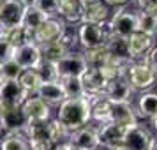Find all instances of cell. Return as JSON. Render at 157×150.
Returning a JSON list of instances; mask_svg holds the SVG:
<instances>
[{
	"instance_id": "obj_1",
	"label": "cell",
	"mask_w": 157,
	"mask_h": 150,
	"mask_svg": "<svg viewBox=\"0 0 157 150\" xmlns=\"http://www.w3.org/2000/svg\"><path fill=\"white\" fill-rule=\"evenodd\" d=\"M57 118L64 124L67 131L72 133L76 129L88 125L90 122V101L86 95L83 97H67L58 104Z\"/></svg>"
},
{
	"instance_id": "obj_2",
	"label": "cell",
	"mask_w": 157,
	"mask_h": 150,
	"mask_svg": "<svg viewBox=\"0 0 157 150\" xmlns=\"http://www.w3.org/2000/svg\"><path fill=\"white\" fill-rule=\"evenodd\" d=\"M108 39H109L108 23L106 25L90 23V21H81L79 23V27H78V43L83 46V50L106 46Z\"/></svg>"
},
{
	"instance_id": "obj_3",
	"label": "cell",
	"mask_w": 157,
	"mask_h": 150,
	"mask_svg": "<svg viewBox=\"0 0 157 150\" xmlns=\"http://www.w3.org/2000/svg\"><path fill=\"white\" fill-rule=\"evenodd\" d=\"M125 76L132 90H148L155 85L157 72L145 62H136V64H129Z\"/></svg>"
},
{
	"instance_id": "obj_4",
	"label": "cell",
	"mask_w": 157,
	"mask_h": 150,
	"mask_svg": "<svg viewBox=\"0 0 157 150\" xmlns=\"http://www.w3.org/2000/svg\"><path fill=\"white\" fill-rule=\"evenodd\" d=\"M108 30H109V34H113V36L127 39L131 34H134L136 30H138V18H136V13L127 11V9L117 11V13H115L113 16H109V20H108Z\"/></svg>"
},
{
	"instance_id": "obj_5",
	"label": "cell",
	"mask_w": 157,
	"mask_h": 150,
	"mask_svg": "<svg viewBox=\"0 0 157 150\" xmlns=\"http://www.w3.org/2000/svg\"><path fill=\"white\" fill-rule=\"evenodd\" d=\"M65 21L60 18V16H50L43 21L41 27H37L34 32H32V41L37 43L39 46L46 43H51V41H57L58 37L64 34L65 30Z\"/></svg>"
},
{
	"instance_id": "obj_6",
	"label": "cell",
	"mask_w": 157,
	"mask_h": 150,
	"mask_svg": "<svg viewBox=\"0 0 157 150\" xmlns=\"http://www.w3.org/2000/svg\"><path fill=\"white\" fill-rule=\"evenodd\" d=\"M29 97V92L18 79H0V108L21 106Z\"/></svg>"
},
{
	"instance_id": "obj_7",
	"label": "cell",
	"mask_w": 157,
	"mask_h": 150,
	"mask_svg": "<svg viewBox=\"0 0 157 150\" xmlns=\"http://www.w3.org/2000/svg\"><path fill=\"white\" fill-rule=\"evenodd\" d=\"M25 136L29 140L30 150H51L53 148V141L48 133V120L46 122H36L32 120L27 124L25 127Z\"/></svg>"
},
{
	"instance_id": "obj_8",
	"label": "cell",
	"mask_w": 157,
	"mask_h": 150,
	"mask_svg": "<svg viewBox=\"0 0 157 150\" xmlns=\"http://www.w3.org/2000/svg\"><path fill=\"white\" fill-rule=\"evenodd\" d=\"M155 136L150 133L148 127L141 124H132L127 127V133L124 136V147L127 150H150Z\"/></svg>"
},
{
	"instance_id": "obj_9",
	"label": "cell",
	"mask_w": 157,
	"mask_h": 150,
	"mask_svg": "<svg viewBox=\"0 0 157 150\" xmlns=\"http://www.w3.org/2000/svg\"><path fill=\"white\" fill-rule=\"evenodd\" d=\"M11 58L16 60V64L21 69H36L39 62L43 60L41 46L34 41H27V43L13 48V57Z\"/></svg>"
},
{
	"instance_id": "obj_10",
	"label": "cell",
	"mask_w": 157,
	"mask_h": 150,
	"mask_svg": "<svg viewBox=\"0 0 157 150\" xmlns=\"http://www.w3.org/2000/svg\"><path fill=\"white\" fill-rule=\"evenodd\" d=\"M55 64H57V71L60 79L69 78V76H81L88 67L83 53H71V51H67Z\"/></svg>"
},
{
	"instance_id": "obj_11",
	"label": "cell",
	"mask_w": 157,
	"mask_h": 150,
	"mask_svg": "<svg viewBox=\"0 0 157 150\" xmlns=\"http://www.w3.org/2000/svg\"><path fill=\"white\" fill-rule=\"evenodd\" d=\"M29 124L27 115L23 113L21 106L16 108H2L0 111V127L6 133H23Z\"/></svg>"
},
{
	"instance_id": "obj_12",
	"label": "cell",
	"mask_w": 157,
	"mask_h": 150,
	"mask_svg": "<svg viewBox=\"0 0 157 150\" xmlns=\"http://www.w3.org/2000/svg\"><path fill=\"white\" fill-rule=\"evenodd\" d=\"M155 43V37L148 36V34H143L140 30H136L134 34L125 39V44H127V55L131 60H138V58H143L148 50L154 46Z\"/></svg>"
},
{
	"instance_id": "obj_13",
	"label": "cell",
	"mask_w": 157,
	"mask_h": 150,
	"mask_svg": "<svg viewBox=\"0 0 157 150\" xmlns=\"http://www.w3.org/2000/svg\"><path fill=\"white\" fill-rule=\"evenodd\" d=\"M102 95L108 97L111 102H124V101H131L132 95V87L129 83L127 76H118L115 79H109L102 90Z\"/></svg>"
},
{
	"instance_id": "obj_14",
	"label": "cell",
	"mask_w": 157,
	"mask_h": 150,
	"mask_svg": "<svg viewBox=\"0 0 157 150\" xmlns=\"http://www.w3.org/2000/svg\"><path fill=\"white\" fill-rule=\"evenodd\" d=\"M69 143L76 150H95L99 147V134H97V129L83 125V127L72 131L69 134Z\"/></svg>"
},
{
	"instance_id": "obj_15",
	"label": "cell",
	"mask_w": 157,
	"mask_h": 150,
	"mask_svg": "<svg viewBox=\"0 0 157 150\" xmlns=\"http://www.w3.org/2000/svg\"><path fill=\"white\" fill-rule=\"evenodd\" d=\"M23 13H25V6L20 0H7L0 4V27H6V29L20 27Z\"/></svg>"
},
{
	"instance_id": "obj_16",
	"label": "cell",
	"mask_w": 157,
	"mask_h": 150,
	"mask_svg": "<svg viewBox=\"0 0 157 150\" xmlns=\"http://www.w3.org/2000/svg\"><path fill=\"white\" fill-rule=\"evenodd\" d=\"M127 127L129 125H122V124H117V122L111 120L101 124V127L97 129L99 143L104 147H113V145L124 143V136L127 133Z\"/></svg>"
},
{
	"instance_id": "obj_17",
	"label": "cell",
	"mask_w": 157,
	"mask_h": 150,
	"mask_svg": "<svg viewBox=\"0 0 157 150\" xmlns=\"http://www.w3.org/2000/svg\"><path fill=\"white\" fill-rule=\"evenodd\" d=\"M21 110L23 113L27 115L29 122L36 120V122H46L50 120V115H51V110H50V104L43 101L41 97H27L23 101L21 104Z\"/></svg>"
},
{
	"instance_id": "obj_18",
	"label": "cell",
	"mask_w": 157,
	"mask_h": 150,
	"mask_svg": "<svg viewBox=\"0 0 157 150\" xmlns=\"http://www.w3.org/2000/svg\"><path fill=\"white\" fill-rule=\"evenodd\" d=\"M37 97H41L43 101H46L50 106H58L62 101L67 99L65 95V90L62 87V81L60 79H55V81H43L39 88L36 92Z\"/></svg>"
},
{
	"instance_id": "obj_19",
	"label": "cell",
	"mask_w": 157,
	"mask_h": 150,
	"mask_svg": "<svg viewBox=\"0 0 157 150\" xmlns=\"http://www.w3.org/2000/svg\"><path fill=\"white\" fill-rule=\"evenodd\" d=\"M138 111H136L131 101L124 102H111V111H109V120L122 124V125H132L138 122Z\"/></svg>"
},
{
	"instance_id": "obj_20",
	"label": "cell",
	"mask_w": 157,
	"mask_h": 150,
	"mask_svg": "<svg viewBox=\"0 0 157 150\" xmlns=\"http://www.w3.org/2000/svg\"><path fill=\"white\" fill-rule=\"evenodd\" d=\"M90 101V120L95 124H104L109 120V111H111V101L104 97L102 94L97 95H86Z\"/></svg>"
},
{
	"instance_id": "obj_21",
	"label": "cell",
	"mask_w": 157,
	"mask_h": 150,
	"mask_svg": "<svg viewBox=\"0 0 157 150\" xmlns=\"http://www.w3.org/2000/svg\"><path fill=\"white\" fill-rule=\"evenodd\" d=\"M81 78V83H83V88H85L86 95H97V94H102L104 87H106V78L101 74V71L97 67H86V71L79 76Z\"/></svg>"
},
{
	"instance_id": "obj_22",
	"label": "cell",
	"mask_w": 157,
	"mask_h": 150,
	"mask_svg": "<svg viewBox=\"0 0 157 150\" xmlns=\"http://www.w3.org/2000/svg\"><path fill=\"white\" fill-rule=\"evenodd\" d=\"M83 4L81 0H60L58 14L65 23H81L83 20Z\"/></svg>"
},
{
	"instance_id": "obj_23",
	"label": "cell",
	"mask_w": 157,
	"mask_h": 150,
	"mask_svg": "<svg viewBox=\"0 0 157 150\" xmlns=\"http://www.w3.org/2000/svg\"><path fill=\"white\" fill-rule=\"evenodd\" d=\"M111 16L109 6L104 2L99 4H92V6H86L83 11V20L81 21H90V23H101V25H106L108 20Z\"/></svg>"
},
{
	"instance_id": "obj_24",
	"label": "cell",
	"mask_w": 157,
	"mask_h": 150,
	"mask_svg": "<svg viewBox=\"0 0 157 150\" xmlns=\"http://www.w3.org/2000/svg\"><path fill=\"white\" fill-rule=\"evenodd\" d=\"M157 115V92H145L138 99V117L152 118Z\"/></svg>"
},
{
	"instance_id": "obj_25",
	"label": "cell",
	"mask_w": 157,
	"mask_h": 150,
	"mask_svg": "<svg viewBox=\"0 0 157 150\" xmlns=\"http://www.w3.org/2000/svg\"><path fill=\"white\" fill-rule=\"evenodd\" d=\"M48 16L44 14L43 11H39V9L32 4V6H27L25 7V13H23V20H21V27L23 29H27L32 34L37 27H41L43 21L46 20Z\"/></svg>"
},
{
	"instance_id": "obj_26",
	"label": "cell",
	"mask_w": 157,
	"mask_h": 150,
	"mask_svg": "<svg viewBox=\"0 0 157 150\" xmlns=\"http://www.w3.org/2000/svg\"><path fill=\"white\" fill-rule=\"evenodd\" d=\"M0 150H30L29 140L23 133H6L0 141Z\"/></svg>"
},
{
	"instance_id": "obj_27",
	"label": "cell",
	"mask_w": 157,
	"mask_h": 150,
	"mask_svg": "<svg viewBox=\"0 0 157 150\" xmlns=\"http://www.w3.org/2000/svg\"><path fill=\"white\" fill-rule=\"evenodd\" d=\"M83 57L86 60V65L88 67H102L106 64L108 57H109V51H108L106 46H101V48H90V50H85Z\"/></svg>"
},
{
	"instance_id": "obj_28",
	"label": "cell",
	"mask_w": 157,
	"mask_h": 150,
	"mask_svg": "<svg viewBox=\"0 0 157 150\" xmlns=\"http://www.w3.org/2000/svg\"><path fill=\"white\" fill-rule=\"evenodd\" d=\"M67 48L60 41H51V43H46V44H41V55H43L44 60H51V62H57L60 58L64 57L67 53Z\"/></svg>"
},
{
	"instance_id": "obj_29",
	"label": "cell",
	"mask_w": 157,
	"mask_h": 150,
	"mask_svg": "<svg viewBox=\"0 0 157 150\" xmlns=\"http://www.w3.org/2000/svg\"><path fill=\"white\" fill-rule=\"evenodd\" d=\"M18 81L29 92V95L30 94H36L39 85L43 83V79H41V76H39V72L36 69H23L21 74H20V78H18Z\"/></svg>"
},
{
	"instance_id": "obj_30",
	"label": "cell",
	"mask_w": 157,
	"mask_h": 150,
	"mask_svg": "<svg viewBox=\"0 0 157 150\" xmlns=\"http://www.w3.org/2000/svg\"><path fill=\"white\" fill-rule=\"evenodd\" d=\"M62 87L65 90V95L67 97H83L86 95L85 88H83V83H81V78L79 76H69V78H62Z\"/></svg>"
},
{
	"instance_id": "obj_31",
	"label": "cell",
	"mask_w": 157,
	"mask_h": 150,
	"mask_svg": "<svg viewBox=\"0 0 157 150\" xmlns=\"http://www.w3.org/2000/svg\"><path fill=\"white\" fill-rule=\"evenodd\" d=\"M138 18V30L148 36H157V16L147 14V13H136Z\"/></svg>"
},
{
	"instance_id": "obj_32",
	"label": "cell",
	"mask_w": 157,
	"mask_h": 150,
	"mask_svg": "<svg viewBox=\"0 0 157 150\" xmlns=\"http://www.w3.org/2000/svg\"><path fill=\"white\" fill-rule=\"evenodd\" d=\"M48 133H50V138H51V141H53V145L69 140V134H71V133L67 131V127H65L58 118L48 120Z\"/></svg>"
},
{
	"instance_id": "obj_33",
	"label": "cell",
	"mask_w": 157,
	"mask_h": 150,
	"mask_svg": "<svg viewBox=\"0 0 157 150\" xmlns=\"http://www.w3.org/2000/svg\"><path fill=\"white\" fill-rule=\"evenodd\" d=\"M36 71L39 72V76L43 81H55V79H60L58 76V71H57V64L51 62V60H41L39 65L36 67Z\"/></svg>"
},
{
	"instance_id": "obj_34",
	"label": "cell",
	"mask_w": 157,
	"mask_h": 150,
	"mask_svg": "<svg viewBox=\"0 0 157 150\" xmlns=\"http://www.w3.org/2000/svg\"><path fill=\"white\" fill-rule=\"evenodd\" d=\"M21 71L23 69L16 64V60L9 58V60H6L4 64L0 65V78L2 79H18Z\"/></svg>"
},
{
	"instance_id": "obj_35",
	"label": "cell",
	"mask_w": 157,
	"mask_h": 150,
	"mask_svg": "<svg viewBox=\"0 0 157 150\" xmlns=\"http://www.w3.org/2000/svg\"><path fill=\"white\" fill-rule=\"evenodd\" d=\"M34 6L39 11H43L44 14L48 16H57L58 14V6H60V0H34Z\"/></svg>"
},
{
	"instance_id": "obj_36",
	"label": "cell",
	"mask_w": 157,
	"mask_h": 150,
	"mask_svg": "<svg viewBox=\"0 0 157 150\" xmlns=\"http://www.w3.org/2000/svg\"><path fill=\"white\" fill-rule=\"evenodd\" d=\"M136 6L140 9V13L157 16V0H136Z\"/></svg>"
},
{
	"instance_id": "obj_37",
	"label": "cell",
	"mask_w": 157,
	"mask_h": 150,
	"mask_svg": "<svg viewBox=\"0 0 157 150\" xmlns=\"http://www.w3.org/2000/svg\"><path fill=\"white\" fill-rule=\"evenodd\" d=\"M11 57H13V44L6 39H0V65Z\"/></svg>"
},
{
	"instance_id": "obj_38",
	"label": "cell",
	"mask_w": 157,
	"mask_h": 150,
	"mask_svg": "<svg viewBox=\"0 0 157 150\" xmlns=\"http://www.w3.org/2000/svg\"><path fill=\"white\" fill-rule=\"evenodd\" d=\"M143 62H145V64H148L150 67L157 72V46H152V48H150L148 53L143 57Z\"/></svg>"
},
{
	"instance_id": "obj_39",
	"label": "cell",
	"mask_w": 157,
	"mask_h": 150,
	"mask_svg": "<svg viewBox=\"0 0 157 150\" xmlns=\"http://www.w3.org/2000/svg\"><path fill=\"white\" fill-rule=\"evenodd\" d=\"M129 2H131V0H104V4H108L109 7H124Z\"/></svg>"
},
{
	"instance_id": "obj_40",
	"label": "cell",
	"mask_w": 157,
	"mask_h": 150,
	"mask_svg": "<svg viewBox=\"0 0 157 150\" xmlns=\"http://www.w3.org/2000/svg\"><path fill=\"white\" fill-rule=\"evenodd\" d=\"M99 2H104V0H81L83 7H86V6H92V4H99Z\"/></svg>"
},
{
	"instance_id": "obj_41",
	"label": "cell",
	"mask_w": 157,
	"mask_h": 150,
	"mask_svg": "<svg viewBox=\"0 0 157 150\" xmlns=\"http://www.w3.org/2000/svg\"><path fill=\"white\" fill-rule=\"evenodd\" d=\"M150 124H152V129L157 133V115H154V117L150 118Z\"/></svg>"
},
{
	"instance_id": "obj_42",
	"label": "cell",
	"mask_w": 157,
	"mask_h": 150,
	"mask_svg": "<svg viewBox=\"0 0 157 150\" xmlns=\"http://www.w3.org/2000/svg\"><path fill=\"white\" fill-rule=\"evenodd\" d=\"M20 2H21V4L25 6V7H27V6H32V4H34V0H20Z\"/></svg>"
},
{
	"instance_id": "obj_43",
	"label": "cell",
	"mask_w": 157,
	"mask_h": 150,
	"mask_svg": "<svg viewBox=\"0 0 157 150\" xmlns=\"http://www.w3.org/2000/svg\"><path fill=\"white\" fill-rule=\"evenodd\" d=\"M150 150H157V138H154V143H152Z\"/></svg>"
},
{
	"instance_id": "obj_44",
	"label": "cell",
	"mask_w": 157,
	"mask_h": 150,
	"mask_svg": "<svg viewBox=\"0 0 157 150\" xmlns=\"http://www.w3.org/2000/svg\"><path fill=\"white\" fill-rule=\"evenodd\" d=\"M95 150H109V148H108V147H104V145H99Z\"/></svg>"
},
{
	"instance_id": "obj_45",
	"label": "cell",
	"mask_w": 157,
	"mask_h": 150,
	"mask_svg": "<svg viewBox=\"0 0 157 150\" xmlns=\"http://www.w3.org/2000/svg\"><path fill=\"white\" fill-rule=\"evenodd\" d=\"M4 2H7V0H0V4H4Z\"/></svg>"
},
{
	"instance_id": "obj_46",
	"label": "cell",
	"mask_w": 157,
	"mask_h": 150,
	"mask_svg": "<svg viewBox=\"0 0 157 150\" xmlns=\"http://www.w3.org/2000/svg\"><path fill=\"white\" fill-rule=\"evenodd\" d=\"M0 133H2V127H0Z\"/></svg>"
},
{
	"instance_id": "obj_47",
	"label": "cell",
	"mask_w": 157,
	"mask_h": 150,
	"mask_svg": "<svg viewBox=\"0 0 157 150\" xmlns=\"http://www.w3.org/2000/svg\"><path fill=\"white\" fill-rule=\"evenodd\" d=\"M0 111H2V108H0Z\"/></svg>"
},
{
	"instance_id": "obj_48",
	"label": "cell",
	"mask_w": 157,
	"mask_h": 150,
	"mask_svg": "<svg viewBox=\"0 0 157 150\" xmlns=\"http://www.w3.org/2000/svg\"><path fill=\"white\" fill-rule=\"evenodd\" d=\"M0 79H2V78H0Z\"/></svg>"
}]
</instances>
